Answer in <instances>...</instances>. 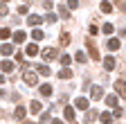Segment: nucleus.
Instances as JSON below:
<instances>
[{
    "mask_svg": "<svg viewBox=\"0 0 126 124\" xmlns=\"http://www.w3.org/2000/svg\"><path fill=\"white\" fill-rule=\"evenodd\" d=\"M41 56H43L45 61H52V59L56 56V50H54V48H45V50L41 52Z\"/></svg>",
    "mask_w": 126,
    "mask_h": 124,
    "instance_id": "6",
    "label": "nucleus"
},
{
    "mask_svg": "<svg viewBox=\"0 0 126 124\" xmlns=\"http://www.w3.org/2000/svg\"><path fill=\"white\" fill-rule=\"evenodd\" d=\"M115 90L119 92V97L126 99V81H124V79H117V81H115Z\"/></svg>",
    "mask_w": 126,
    "mask_h": 124,
    "instance_id": "4",
    "label": "nucleus"
},
{
    "mask_svg": "<svg viewBox=\"0 0 126 124\" xmlns=\"http://www.w3.org/2000/svg\"><path fill=\"white\" fill-rule=\"evenodd\" d=\"M36 70H38V72H41L43 77H47V74H50V68H47V66H43V63H41V66H38Z\"/></svg>",
    "mask_w": 126,
    "mask_h": 124,
    "instance_id": "26",
    "label": "nucleus"
},
{
    "mask_svg": "<svg viewBox=\"0 0 126 124\" xmlns=\"http://www.w3.org/2000/svg\"><path fill=\"white\" fill-rule=\"evenodd\" d=\"M106 104H108L110 108H117V95H108V97H106Z\"/></svg>",
    "mask_w": 126,
    "mask_h": 124,
    "instance_id": "16",
    "label": "nucleus"
},
{
    "mask_svg": "<svg viewBox=\"0 0 126 124\" xmlns=\"http://www.w3.org/2000/svg\"><path fill=\"white\" fill-rule=\"evenodd\" d=\"M0 115H2V113H0Z\"/></svg>",
    "mask_w": 126,
    "mask_h": 124,
    "instance_id": "42",
    "label": "nucleus"
},
{
    "mask_svg": "<svg viewBox=\"0 0 126 124\" xmlns=\"http://www.w3.org/2000/svg\"><path fill=\"white\" fill-rule=\"evenodd\" d=\"M2 97H7V92H5L2 88H0V99H2Z\"/></svg>",
    "mask_w": 126,
    "mask_h": 124,
    "instance_id": "39",
    "label": "nucleus"
},
{
    "mask_svg": "<svg viewBox=\"0 0 126 124\" xmlns=\"http://www.w3.org/2000/svg\"><path fill=\"white\" fill-rule=\"evenodd\" d=\"M0 68H2L5 72H11V70H14V63H11V61H2V63H0Z\"/></svg>",
    "mask_w": 126,
    "mask_h": 124,
    "instance_id": "21",
    "label": "nucleus"
},
{
    "mask_svg": "<svg viewBox=\"0 0 126 124\" xmlns=\"http://www.w3.org/2000/svg\"><path fill=\"white\" fill-rule=\"evenodd\" d=\"M7 11H9L7 2H0V16H7Z\"/></svg>",
    "mask_w": 126,
    "mask_h": 124,
    "instance_id": "30",
    "label": "nucleus"
},
{
    "mask_svg": "<svg viewBox=\"0 0 126 124\" xmlns=\"http://www.w3.org/2000/svg\"><path fill=\"white\" fill-rule=\"evenodd\" d=\"M41 95H43V97H50V95H52V86H50V84H43V86H41Z\"/></svg>",
    "mask_w": 126,
    "mask_h": 124,
    "instance_id": "15",
    "label": "nucleus"
},
{
    "mask_svg": "<svg viewBox=\"0 0 126 124\" xmlns=\"http://www.w3.org/2000/svg\"><path fill=\"white\" fill-rule=\"evenodd\" d=\"M59 77H61V79H70V77H72V70L70 68H63V70H59Z\"/></svg>",
    "mask_w": 126,
    "mask_h": 124,
    "instance_id": "18",
    "label": "nucleus"
},
{
    "mask_svg": "<svg viewBox=\"0 0 126 124\" xmlns=\"http://www.w3.org/2000/svg\"><path fill=\"white\" fill-rule=\"evenodd\" d=\"M101 11H104V14H110V11H113V2L104 0V2H101Z\"/></svg>",
    "mask_w": 126,
    "mask_h": 124,
    "instance_id": "20",
    "label": "nucleus"
},
{
    "mask_svg": "<svg viewBox=\"0 0 126 124\" xmlns=\"http://www.w3.org/2000/svg\"><path fill=\"white\" fill-rule=\"evenodd\" d=\"M5 84V74H0V86H2Z\"/></svg>",
    "mask_w": 126,
    "mask_h": 124,
    "instance_id": "40",
    "label": "nucleus"
},
{
    "mask_svg": "<svg viewBox=\"0 0 126 124\" xmlns=\"http://www.w3.org/2000/svg\"><path fill=\"white\" fill-rule=\"evenodd\" d=\"M90 97H92L94 102L101 99V97H104V88H101V86H92V88H90Z\"/></svg>",
    "mask_w": 126,
    "mask_h": 124,
    "instance_id": "3",
    "label": "nucleus"
},
{
    "mask_svg": "<svg viewBox=\"0 0 126 124\" xmlns=\"http://www.w3.org/2000/svg\"><path fill=\"white\" fill-rule=\"evenodd\" d=\"M32 36H34L36 41H41V38H43V32H41V29H34V32H32Z\"/></svg>",
    "mask_w": 126,
    "mask_h": 124,
    "instance_id": "32",
    "label": "nucleus"
},
{
    "mask_svg": "<svg viewBox=\"0 0 126 124\" xmlns=\"http://www.w3.org/2000/svg\"><path fill=\"white\" fill-rule=\"evenodd\" d=\"M101 32H104V34H113V23H106V25L101 27Z\"/></svg>",
    "mask_w": 126,
    "mask_h": 124,
    "instance_id": "28",
    "label": "nucleus"
},
{
    "mask_svg": "<svg viewBox=\"0 0 126 124\" xmlns=\"http://www.w3.org/2000/svg\"><path fill=\"white\" fill-rule=\"evenodd\" d=\"M59 61H61L63 66H70V61H72V56H68V54H61V56H59Z\"/></svg>",
    "mask_w": 126,
    "mask_h": 124,
    "instance_id": "24",
    "label": "nucleus"
},
{
    "mask_svg": "<svg viewBox=\"0 0 126 124\" xmlns=\"http://www.w3.org/2000/svg\"><path fill=\"white\" fill-rule=\"evenodd\" d=\"M50 124H63V122H61V120H56V117H54V120H52V122H50Z\"/></svg>",
    "mask_w": 126,
    "mask_h": 124,
    "instance_id": "38",
    "label": "nucleus"
},
{
    "mask_svg": "<svg viewBox=\"0 0 126 124\" xmlns=\"http://www.w3.org/2000/svg\"><path fill=\"white\" fill-rule=\"evenodd\" d=\"M94 115H97V111H88V115H86V124H92Z\"/></svg>",
    "mask_w": 126,
    "mask_h": 124,
    "instance_id": "27",
    "label": "nucleus"
},
{
    "mask_svg": "<svg viewBox=\"0 0 126 124\" xmlns=\"http://www.w3.org/2000/svg\"><path fill=\"white\" fill-rule=\"evenodd\" d=\"M47 122H52V120H50V113H43V115H41V124H47Z\"/></svg>",
    "mask_w": 126,
    "mask_h": 124,
    "instance_id": "33",
    "label": "nucleus"
},
{
    "mask_svg": "<svg viewBox=\"0 0 126 124\" xmlns=\"http://www.w3.org/2000/svg\"><path fill=\"white\" fill-rule=\"evenodd\" d=\"M74 106L81 108V111H88V99H86V97H77V99H74Z\"/></svg>",
    "mask_w": 126,
    "mask_h": 124,
    "instance_id": "9",
    "label": "nucleus"
},
{
    "mask_svg": "<svg viewBox=\"0 0 126 124\" xmlns=\"http://www.w3.org/2000/svg\"><path fill=\"white\" fill-rule=\"evenodd\" d=\"M99 120H101L104 124H110V122L115 120V115H113V113H101V115H99Z\"/></svg>",
    "mask_w": 126,
    "mask_h": 124,
    "instance_id": "14",
    "label": "nucleus"
},
{
    "mask_svg": "<svg viewBox=\"0 0 126 124\" xmlns=\"http://www.w3.org/2000/svg\"><path fill=\"white\" fill-rule=\"evenodd\" d=\"M45 20H47V23H54V20H56V16H54V14H47Z\"/></svg>",
    "mask_w": 126,
    "mask_h": 124,
    "instance_id": "36",
    "label": "nucleus"
},
{
    "mask_svg": "<svg viewBox=\"0 0 126 124\" xmlns=\"http://www.w3.org/2000/svg\"><path fill=\"white\" fill-rule=\"evenodd\" d=\"M18 11H20V14H27V11H29V2H25V5H18Z\"/></svg>",
    "mask_w": 126,
    "mask_h": 124,
    "instance_id": "31",
    "label": "nucleus"
},
{
    "mask_svg": "<svg viewBox=\"0 0 126 124\" xmlns=\"http://www.w3.org/2000/svg\"><path fill=\"white\" fill-rule=\"evenodd\" d=\"M115 66H117L115 56H106V59H104V68H106V70H115Z\"/></svg>",
    "mask_w": 126,
    "mask_h": 124,
    "instance_id": "8",
    "label": "nucleus"
},
{
    "mask_svg": "<svg viewBox=\"0 0 126 124\" xmlns=\"http://www.w3.org/2000/svg\"><path fill=\"white\" fill-rule=\"evenodd\" d=\"M25 52H27V56H36V54H38L41 50H38V45H36V43H29Z\"/></svg>",
    "mask_w": 126,
    "mask_h": 124,
    "instance_id": "11",
    "label": "nucleus"
},
{
    "mask_svg": "<svg viewBox=\"0 0 126 124\" xmlns=\"http://www.w3.org/2000/svg\"><path fill=\"white\" fill-rule=\"evenodd\" d=\"M61 45H70V34H68V32L61 34Z\"/></svg>",
    "mask_w": 126,
    "mask_h": 124,
    "instance_id": "25",
    "label": "nucleus"
},
{
    "mask_svg": "<svg viewBox=\"0 0 126 124\" xmlns=\"http://www.w3.org/2000/svg\"><path fill=\"white\" fill-rule=\"evenodd\" d=\"M27 23L36 27V25H41V16H29V18H27Z\"/></svg>",
    "mask_w": 126,
    "mask_h": 124,
    "instance_id": "23",
    "label": "nucleus"
},
{
    "mask_svg": "<svg viewBox=\"0 0 126 124\" xmlns=\"http://www.w3.org/2000/svg\"><path fill=\"white\" fill-rule=\"evenodd\" d=\"M86 43H88V52H90V56L97 61V59H99V48H97V43H94V41H90V38H88Z\"/></svg>",
    "mask_w": 126,
    "mask_h": 124,
    "instance_id": "2",
    "label": "nucleus"
},
{
    "mask_svg": "<svg viewBox=\"0 0 126 124\" xmlns=\"http://www.w3.org/2000/svg\"><path fill=\"white\" fill-rule=\"evenodd\" d=\"M41 108H43V106H41V102H36V99L29 104V111H32V113H41Z\"/></svg>",
    "mask_w": 126,
    "mask_h": 124,
    "instance_id": "17",
    "label": "nucleus"
},
{
    "mask_svg": "<svg viewBox=\"0 0 126 124\" xmlns=\"http://www.w3.org/2000/svg\"><path fill=\"white\" fill-rule=\"evenodd\" d=\"M11 38H14L16 43H25V41H27V34L23 32V29H18V32H14V36H11Z\"/></svg>",
    "mask_w": 126,
    "mask_h": 124,
    "instance_id": "10",
    "label": "nucleus"
},
{
    "mask_svg": "<svg viewBox=\"0 0 126 124\" xmlns=\"http://www.w3.org/2000/svg\"><path fill=\"white\" fill-rule=\"evenodd\" d=\"M0 54H5V56L14 54V45H9V43H2V45H0Z\"/></svg>",
    "mask_w": 126,
    "mask_h": 124,
    "instance_id": "12",
    "label": "nucleus"
},
{
    "mask_svg": "<svg viewBox=\"0 0 126 124\" xmlns=\"http://www.w3.org/2000/svg\"><path fill=\"white\" fill-rule=\"evenodd\" d=\"M25 113H27V111H25V106H16L14 117H16V120H25Z\"/></svg>",
    "mask_w": 126,
    "mask_h": 124,
    "instance_id": "13",
    "label": "nucleus"
},
{
    "mask_svg": "<svg viewBox=\"0 0 126 124\" xmlns=\"http://www.w3.org/2000/svg\"><path fill=\"white\" fill-rule=\"evenodd\" d=\"M27 124H34V122H27Z\"/></svg>",
    "mask_w": 126,
    "mask_h": 124,
    "instance_id": "41",
    "label": "nucleus"
},
{
    "mask_svg": "<svg viewBox=\"0 0 126 124\" xmlns=\"http://www.w3.org/2000/svg\"><path fill=\"white\" fill-rule=\"evenodd\" d=\"M74 59L79 61V63H86V61H88V59H86V54H83L81 50H77V54H74Z\"/></svg>",
    "mask_w": 126,
    "mask_h": 124,
    "instance_id": "22",
    "label": "nucleus"
},
{
    "mask_svg": "<svg viewBox=\"0 0 126 124\" xmlns=\"http://www.w3.org/2000/svg\"><path fill=\"white\" fill-rule=\"evenodd\" d=\"M88 32H90V34L94 36V34H97V32H99V29H97V25H90V27H88Z\"/></svg>",
    "mask_w": 126,
    "mask_h": 124,
    "instance_id": "35",
    "label": "nucleus"
},
{
    "mask_svg": "<svg viewBox=\"0 0 126 124\" xmlns=\"http://www.w3.org/2000/svg\"><path fill=\"white\" fill-rule=\"evenodd\" d=\"M59 14H61L63 18H68V16H70V11H68V7H63V5H59Z\"/></svg>",
    "mask_w": 126,
    "mask_h": 124,
    "instance_id": "29",
    "label": "nucleus"
},
{
    "mask_svg": "<svg viewBox=\"0 0 126 124\" xmlns=\"http://www.w3.org/2000/svg\"><path fill=\"white\" fill-rule=\"evenodd\" d=\"M65 5H68V9H77V7H79L77 0H70V2H65Z\"/></svg>",
    "mask_w": 126,
    "mask_h": 124,
    "instance_id": "34",
    "label": "nucleus"
},
{
    "mask_svg": "<svg viewBox=\"0 0 126 124\" xmlns=\"http://www.w3.org/2000/svg\"><path fill=\"white\" fill-rule=\"evenodd\" d=\"M9 36H14V34L9 32V27H0V38H2V41H7Z\"/></svg>",
    "mask_w": 126,
    "mask_h": 124,
    "instance_id": "19",
    "label": "nucleus"
},
{
    "mask_svg": "<svg viewBox=\"0 0 126 124\" xmlns=\"http://www.w3.org/2000/svg\"><path fill=\"white\" fill-rule=\"evenodd\" d=\"M106 45H108V50H110V52H117V50H119V45H122V41H119V38H108Z\"/></svg>",
    "mask_w": 126,
    "mask_h": 124,
    "instance_id": "7",
    "label": "nucleus"
},
{
    "mask_svg": "<svg viewBox=\"0 0 126 124\" xmlns=\"http://www.w3.org/2000/svg\"><path fill=\"white\" fill-rule=\"evenodd\" d=\"M117 7H119L122 11H126V2H117Z\"/></svg>",
    "mask_w": 126,
    "mask_h": 124,
    "instance_id": "37",
    "label": "nucleus"
},
{
    "mask_svg": "<svg viewBox=\"0 0 126 124\" xmlns=\"http://www.w3.org/2000/svg\"><path fill=\"white\" fill-rule=\"evenodd\" d=\"M63 115H65V120H68L70 124H77V122H74V108H72V106H65V108H63Z\"/></svg>",
    "mask_w": 126,
    "mask_h": 124,
    "instance_id": "5",
    "label": "nucleus"
},
{
    "mask_svg": "<svg viewBox=\"0 0 126 124\" xmlns=\"http://www.w3.org/2000/svg\"><path fill=\"white\" fill-rule=\"evenodd\" d=\"M23 81H25L27 86H36V84H38V77H36V72L27 70V72H23Z\"/></svg>",
    "mask_w": 126,
    "mask_h": 124,
    "instance_id": "1",
    "label": "nucleus"
}]
</instances>
